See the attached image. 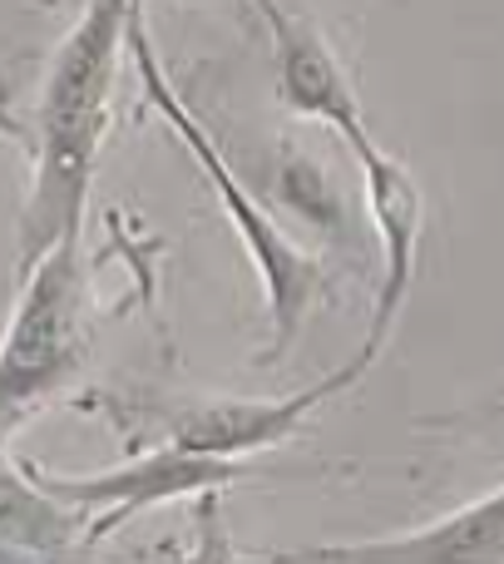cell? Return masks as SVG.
<instances>
[{"mask_svg": "<svg viewBox=\"0 0 504 564\" xmlns=\"http://www.w3.org/2000/svg\"><path fill=\"white\" fill-rule=\"evenodd\" d=\"M139 0H89L75 30L59 40L50 59L45 99H40V159L30 184L25 214H20V258L25 273L40 253L65 234H79L85 198L95 184L99 144L109 129V99L119 79V45L129 35Z\"/></svg>", "mask_w": 504, "mask_h": 564, "instance_id": "obj_1", "label": "cell"}, {"mask_svg": "<svg viewBox=\"0 0 504 564\" xmlns=\"http://www.w3.org/2000/svg\"><path fill=\"white\" fill-rule=\"evenodd\" d=\"M124 40H129V50H134V65H139V79H144L149 105L164 115V124L178 134V144L194 154V164L204 169V178L218 188V204H223L238 243L248 248L252 268H258L262 297H267V317H272V341L258 357V367H277V357H287L292 341H297L307 312L317 307L321 297H331V273L317 263V258L302 253V248L272 224L267 208H262L258 198L243 188V178L233 174V164L223 159V149H218L213 139H208V129L194 119V109L174 95V85H168L164 65H158V50H154V40H149L144 20H139V10H134V20H129Z\"/></svg>", "mask_w": 504, "mask_h": 564, "instance_id": "obj_2", "label": "cell"}, {"mask_svg": "<svg viewBox=\"0 0 504 564\" xmlns=\"http://www.w3.org/2000/svg\"><path fill=\"white\" fill-rule=\"evenodd\" d=\"M89 357V278L79 234L20 273V297L0 337V446L45 411Z\"/></svg>", "mask_w": 504, "mask_h": 564, "instance_id": "obj_3", "label": "cell"}, {"mask_svg": "<svg viewBox=\"0 0 504 564\" xmlns=\"http://www.w3.org/2000/svg\"><path fill=\"white\" fill-rule=\"evenodd\" d=\"M361 377H366V361L351 357L347 367H337L331 377L311 381V387L292 391V397H277V401L208 397V401H154V406H139V411H144V421L164 436V446L188 451V456L233 460V456H248V451L282 446L311 411L327 406L331 397H341V391Z\"/></svg>", "mask_w": 504, "mask_h": 564, "instance_id": "obj_4", "label": "cell"}, {"mask_svg": "<svg viewBox=\"0 0 504 564\" xmlns=\"http://www.w3.org/2000/svg\"><path fill=\"white\" fill-rule=\"evenodd\" d=\"M30 476H35L40 490L65 500L69 510H99V520L85 530V545H99L109 530H119L139 510L164 506V500H184V496H213V490L243 480L248 470L238 460L154 446L114 470H99V476H50V470H30Z\"/></svg>", "mask_w": 504, "mask_h": 564, "instance_id": "obj_5", "label": "cell"}, {"mask_svg": "<svg viewBox=\"0 0 504 564\" xmlns=\"http://www.w3.org/2000/svg\"><path fill=\"white\" fill-rule=\"evenodd\" d=\"M258 10L272 30V45H277V95H282V105L302 119H321L331 134H341L357 164L366 154H376L381 144L366 134V119H361V109H357L351 75L337 59V50L321 40V30L307 25V20H297V15H287V10H277L272 0H258Z\"/></svg>", "mask_w": 504, "mask_h": 564, "instance_id": "obj_6", "label": "cell"}, {"mask_svg": "<svg viewBox=\"0 0 504 564\" xmlns=\"http://www.w3.org/2000/svg\"><path fill=\"white\" fill-rule=\"evenodd\" d=\"M267 560L272 564H504V486L450 510L436 525L410 530V535L307 545Z\"/></svg>", "mask_w": 504, "mask_h": 564, "instance_id": "obj_7", "label": "cell"}, {"mask_svg": "<svg viewBox=\"0 0 504 564\" xmlns=\"http://www.w3.org/2000/svg\"><path fill=\"white\" fill-rule=\"evenodd\" d=\"M361 178H366V214L381 238V292H376V312H371L366 347L357 351L371 367L376 351L386 347L391 322H396L401 302H406V292H410V278H416L426 204H420V188H416V178H410V169L401 164V159H391L386 149L361 159Z\"/></svg>", "mask_w": 504, "mask_h": 564, "instance_id": "obj_8", "label": "cell"}, {"mask_svg": "<svg viewBox=\"0 0 504 564\" xmlns=\"http://www.w3.org/2000/svg\"><path fill=\"white\" fill-rule=\"evenodd\" d=\"M0 545L30 550L55 564H69V555L89 550L85 510H69L65 500L40 490L35 476H20L6 460V446H0Z\"/></svg>", "mask_w": 504, "mask_h": 564, "instance_id": "obj_9", "label": "cell"}, {"mask_svg": "<svg viewBox=\"0 0 504 564\" xmlns=\"http://www.w3.org/2000/svg\"><path fill=\"white\" fill-rule=\"evenodd\" d=\"M194 525H198L194 550L168 555L158 564H243V555H238V545H233V530H228V520H223V500H218V490L213 496H198Z\"/></svg>", "mask_w": 504, "mask_h": 564, "instance_id": "obj_10", "label": "cell"}, {"mask_svg": "<svg viewBox=\"0 0 504 564\" xmlns=\"http://www.w3.org/2000/svg\"><path fill=\"white\" fill-rule=\"evenodd\" d=\"M0 564H55V560L30 555V550H10V545H0Z\"/></svg>", "mask_w": 504, "mask_h": 564, "instance_id": "obj_11", "label": "cell"}]
</instances>
